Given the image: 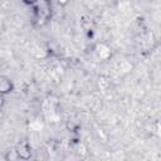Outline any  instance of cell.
Returning <instances> with one entry per match:
<instances>
[{
  "mask_svg": "<svg viewBox=\"0 0 161 161\" xmlns=\"http://www.w3.org/2000/svg\"><path fill=\"white\" fill-rule=\"evenodd\" d=\"M96 53L101 59L106 60V59H108L111 57V48L104 43H99L96 47Z\"/></svg>",
  "mask_w": 161,
  "mask_h": 161,
  "instance_id": "277c9868",
  "label": "cell"
},
{
  "mask_svg": "<svg viewBox=\"0 0 161 161\" xmlns=\"http://www.w3.org/2000/svg\"><path fill=\"white\" fill-rule=\"evenodd\" d=\"M25 4H29V5H31V4H35V1L36 0H23Z\"/></svg>",
  "mask_w": 161,
  "mask_h": 161,
  "instance_id": "52a82bcc",
  "label": "cell"
},
{
  "mask_svg": "<svg viewBox=\"0 0 161 161\" xmlns=\"http://www.w3.org/2000/svg\"><path fill=\"white\" fill-rule=\"evenodd\" d=\"M35 4V20H38L39 24H43L50 14V4L47 0H36Z\"/></svg>",
  "mask_w": 161,
  "mask_h": 161,
  "instance_id": "6da1fadb",
  "label": "cell"
},
{
  "mask_svg": "<svg viewBox=\"0 0 161 161\" xmlns=\"http://www.w3.org/2000/svg\"><path fill=\"white\" fill-rule=\"evenodd\" d=\"M5 158H6V160H10V161L18 160V158H19V155H18V152H16V148H15V150H11V151H8L6 155H5Z\"/></svg>",
  "mask_w": 161,
  "mask_h": 161,
  "instance_id": "5b68a950",
  "label": "cell"
},
{
  "mask_svg": "<svg viewBox=\"0 0 161 161\" xmlns=\"http://www.w3.org/2000/svg\"><path fill=\"white\" fill-rule=\"evenodd\" d=\"M13 89H14L13 80L6 75L0 74V94H8Z\"/></svg>",
  "mask_w": 161,
  "mask_h": 161,
  "instance_id": "7a4b0ae2",
  "label": "cell"
},
{
  "mask_svg": "<svg viewBox=\"0 0 161 161\" xmlns=\"http://www.w3.org/2000/svg\"><path fill=\"white\" fill-rule=\"evenodd\" d=\"M58 3H59L60 5H65V4L68 3V0H58Z\"/></svg>",
  "mask_w": 161,
  "mask_h": 161,
  "instance_id": "ba28073f",
  "label": "cell"
},
{
  "mask_svg": "<svg viewBox=\"0 0 161 161\" xmlns=\"http://www.w3.org/2000/svg\"><path fill=\"white\" fill-rule=\"evenodd\" d=\"M75 151H77V153H79V155H84V153L87 152V147H86L84 143H78L77 147H75Z\"/></svg>",
  "mask_w": 161,
  "mask_h": 161,
  "instance_id": "8992f818",
  "label": "cell"
},
{
  "mask_svg": "<svg viewBox=\"0 0 161 161\" xmlns=\"http://www.w3.org/2000/svg\"><path fill=\"white\" fill-rule=\"evenodd\" d=\"M16 152L19 155V158H23V160H29L30 156H31V148L26 142L20 143L16 147Z\"/></svg>",
  "mask_w": 161,
  "mask_h": 161,
  "instance_id": "3957f363",
  "label": "cell"
}]
</instances>
